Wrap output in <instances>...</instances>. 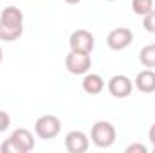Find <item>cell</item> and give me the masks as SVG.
Returning <instances> with one entry per match:
<instances>
[{
	"mask_svg": "<svg viewBox=\"0 0 155 153\" xmlns=\"http://www.w3.org/2000/svg\"><path fill=\"white\" fill-rule=\"evenodd\" d=\"M2 60H4V52H2V45H0V63H2Z\"/></svg>",
	"mask_w": 155,
	"mask_h": 153,
	"instance_id": "cell-19",
	"label": "cell"
},
{
	"mask_svg": "<svg viewBox=\"0 0 155 153\" xmlns=\"http://www.w3.org/2000/svg\"><path fill=\"white\" fill-rule=\"evenodd\" d=\"M132 41H134V33L128 27H116L107 36V45L112 50H124L132 45Z\"/></svg>",
	"mask_w": 155,
	"mask_h": 153,
	"instance_id": "cell-8",
	"label": "cell"
},
{
	"mask_svg": "<svg viewBox=\"0 0 155 153\" xmlns=\"http://www.w3.org/2000/svg\"><path fill=\"white\" fill-rule=\"evenodd\" d=\"M9 126H11V115L4 110H0V133L5 132Z\"/></svg>",
	"mask_w": 155,
	"mask_h": 153,
	"instance_id": "cell-15",
	"label": "cell"
},
{
	"mask_svg": "<svg viewBox=\"0 0 155 153\" xmlns=\"http://www.w3.org/2000/svg\"><path fill=\"white\" fill-rule=\"evenodd\" d=\"M139 61L146 69H155V43H148L139 52Z\"/></svg>",
	"mask_w": 155,
	"mask_h": 153,
	"instance_id": "cell-12",
	"label": "cell"
},
{
	"mask_svg": "<svg viewBox=\"0 0 155 153\" xmlns=\"http://www.w3.org/2000/svg\"><path fill=\"white\" fill-rule=\"evenodd\" d=\"M126 153H146L148 151V148L144 146V144H139V142H134V144H130V146H126Z\"/></svg>",
	"mask_w": 155,
	"mask_h": 153,
	"instance_id": "cell-16",
	"label": "cell"
},
{
	"mask_svg": "<svg viewBox=\"0 0 155 153\" xmlns=\"http://www.w3.org/2000/svg\"><path fill=\"white\" fill-rule=\"evenodd\" d=\"M92 67V58L90 52H78V50H71L65 56V69L74 74V76H85Z\"/></svg>",
	"mask_w": 155,
	"mask_h": 153,
	"instance_id": "cell-5",
	"label": "cell"
},
{
	"mask_svg": "<svg viewBox=\"0 0 155 153\" xmlns=\"http://www.w3.org/2000/svg\"><path fill=\"white\" fill-rule=\"evenodd\" d=\"M65 2H67L69 5H76V4H79V2H81V0H65Z\"/></svg>",
	"mask_w": 155,
	"mask_h": 153,
	"instance_id": "cell-18",
	"label": "cell"
},
{
	"mask_svg": "<svg viewBox=\"0 0 155 153\" xmlns=\"http://www.w3.org/2000/svg\"><path fill=\"white\" fill-rule=\"evenodd\" d=\"M135 88L143 94H153L155 92V70L144 69L135 76Z\"/></svg>",
	"mask_w": 155,
	"mask_h": 153,
	"instance_id": "cell-10",
	"label": "cell"
},
{
	"mask_svg": "<svg viewBox=\"0 0 155 153\" xmlns=\"http://www.w3.org/2000/svg\"><path fill=\"white\" fill-rule=\"evenodd\" d=\"M105 2H114V0H105Z\"/></svg>",
	"mask_w": 155,
	"mask_h": 153,
	"instance_id": "cell-20",
	"label": "cell"
},
{
	"mask_svg": "<svg viewBox=\"0 0 155 153\" xmlns=\"http://www.w3.org/2000/svg\"><path fill=\"white\" fill-rule=\"evenodd\" d=\"M35 148V135L27 128H16L0 144V153H29Z\"/></svg>",
	"mask_w": 155,
	"mask_h": 153,
	"instance_id": "cell-2",
	"label": "cell"
},
{
	"mask_svg": "<svg viewBox=\"0 0 155 153\" xmlns=\"http://www.w3.org/2000/svg\"><path fill=\"white\" fill-rule=\"evenodd\" d=\"M69 45H71V50L92 52L94 45H96V40H94V34L88 29H76L69 38Z\"/></svg>",
	"mask_w": 155,
	"mask_h": 153,
	"instance_id": "cell-7",
	"label": "cell"
},
{
	"mask_svg": "<svg viewBox=\"0 0 155 153\" xmlns=\"http://www.w3.org/2000/svg\"><path fill=\"white\" fill-rule=\"evenodd\" d=\"M88 146H90V139L79 130H72L65 135V150L69 153H85Z\"/></svg>",
	"mask_w": 155,
	"mask_h": 153,
	"instance_id": "cell-9",
	"label": "cell"
},
{
	"mask_svg": "<svg viewBox=\"0 0 155 153\" xmlns=\"http://www.w3.org/2000/svg\"><path fill=\"white\" fill-rule=\"evenodd\" d=\"M116 137H117L116 126L110 121H97L96 124H92L90 139H92L94 146H97V148H110L116 142Z\"/></svg>",
	"mask_w": 155,
	"mask_h": 153,
	"instance_id": "cell-3",
	"label": "cell"
},
{
	"mask_svg": "<svg viewBox=\"0 0 155 153\" xmlns=\"http://www.w3.org/2000/svg\"><path fill=\"white\" fill-rule=\"evenodd\" d=\"M24 33V13L16 5H7L0 13V40L15 41Z\"/></svg>",
	"mask_w": 155,
	"mask_h": 153,
	"instance_id": "cell-1",
	"label": "cell"
},
{
	"mask_svg": "<svg viewBox=\"0 0 155 153\" xmlns=\"http://www.w3.org/2000/svg\"><path fill=\"white\" fill-rule=\"evenodd\" d=\"M81 86H83V90H85L87 94L97 96V94H101V92L105 90V79L99 76V74H96V72H87V74L83 76Z\"/></svg>",
	"mask_w": 155,
	"mask_h": 153,
	"instance_id": "cell-11",
	"label": "cell"
},
{
	"mask_svg": "<svg viewBox=\"0 0 155 153\" xmlns=\"http://www.w3.org/2000/svg\"><path fill=\"white\" fill-rule=\"evenodd\" d=\"M153 9V0H132V11L135 15H148Z\"/></svg>",
	"mask_w": 155,
	"mask_h": 153,
	"instance_id": "cell-13",
	"label": "cell"
},
{
	"mask_svg": "<svg viewBox=\"0 0 155 153\" xmlns=\"http://www.w3.org/2000/svg\"><path fill=\"white\" fill-rule=\"evenodd\" d=\"M153 153H155V146H153Z\"/></svg>",
	"mask_w": 155,
	"mask_h": 153,
	"instance_id": "cell-21",
	"label": "cell"
},
{
	"mask_svg": "<svg viewBox=\"0 0 155 153\" xmlns=\"http://www.w3.org/2000/svg\"><path fill=\"white\" fill-rule=\"evenodd\" d=\"M60 132H61V121H60V117L52 114L40 115L35 122V133L40 139H45V141L54 139L60 135Z\"/></svg>",
	"mask_w": 155,
	"mask_h": 153,
	"instance_id": "cell-4",
	"label": "cell"
},
{
	"mask_svg": "<svg viewBox=\"0 0 155 153\" xmlns=\"http://www.w3.org/2000/svg\"><path fill=\"white\" fill-rule=\"evenodd\" d=\"M150 141H152V144L155 146V122L152 124V128H150Z\"/></svg>",
	"mask_w": 155,
	"mask_h": 153,
	"instance_id": "cell-17",
	"label": "cell"
},
{
	"mask_svg": "<svg viewBox=\"0 0 155 153\" xmlns=\"http://www.w3.org/2000/svg\"><path fill=\"white\" fill-rule=\"evenodd\" d=\"M107 88H108L110 96H114L117 99H124V97H128V96L132 94V90H134V81L128 76H124V74H116V76H112L108 79Z\"/></svg>",
	"mask_w": 155,
	"mask_h": 153,
	"instance_id": "cell-6",
	"label": "cell"
},
{
	"mask_svg": "<svg viewBox=\"0 0 155 153\" xmlns=\"http://www.w3.org/2000/svg\"><path fill=\"white\" fill-rule=\"evenodd\" d=\"M143 27H144V31L155 34V9H152L148 15L143 16Z\"/></svg>",
	"mask_w": 155,
	"mask_h": 153,
	"instance_id": "cell-14",
	"label": "cell"
}]
</instances>
